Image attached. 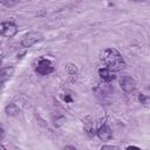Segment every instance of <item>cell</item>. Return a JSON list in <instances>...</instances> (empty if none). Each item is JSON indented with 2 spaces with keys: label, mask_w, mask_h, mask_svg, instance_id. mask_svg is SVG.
I'll list each match as a JSON object with an SVG mask.
<instances>
[{
  "label": "cell",
  "mask_w": 150,
  "mask_h": 150,
  "mask_svg": "<svg viewBox=\"0 0 150 150\" xmlns=\"http://www.w3.org/2000/svg\"><path fill=\"white\" fill-rule=\"evenodd\" d=\"M100 59L102 63L110 70L121 71L125 67V61L122 54L115 48H105L100 53Z\"/></svg>",
  "instance_id": "cell-1"
},
{
  "label": "cell",
  "mask_w": 150,
  "mask_h": 150,
  "mask_svg": "<svg viewBox=\"0 0 150 150\" xmlns=\"http://www.w3.org/2000/svg\"><path fill=\"white\" fill-rule=\"evenodd\" d=\"M43 39V35L38 32V30H30L28 33H26L22 39H21V46L25 47V48H29L32 47L33 45H35L36 42L41 41Z\"/></svg>",
  "instance_id": "cell-2"
},
{
  "label": "cell",
  "mask_w": 150,
  "mask_h": 150,
  "mask_svg": "<svg viewBox=\"0 0 150 150\" xmlns=\"http://www.w3.org/2000/svg\"><path fill=\"white\" fill-rule=\"evenodd\" d=\"M18 32H19V28L14 22H11V21H1L0 22V35L1 36L11 39L13 36H15Z\"/></svg>",
  "instance_id": "cell-3"
},
{
  "label": "cell",
  "mask_w": 150,
  "mask_h": 150,
  "mask_svg": "<svg viewBox=\"0 0 150 150\" xmlns=\"http://www.w3.org/2000/svg\"><path fill=\"white\" fill-rule=\"evenodd\" d=\"M120 82V87L122 88V90L125 93V94H131L136 90V87H137V83L135 81V79L130 75H122L118 80Z\"/></svg>",
  "instance_id": "cell-4"
},
{
  "label": "cell",
  "mask_w": 150,
  "mask_h": 150,
  "mask_svg": "<svg viewBox=\"0 0 150 150\" xmlns=\"http://www.w3.org/2000/svg\"><path fill=\"white\" fill-rule=\"evenodd\" d=\"M35 71L40 76H46V75H49L50 73L54 71V66L48 59L42 57V59L39 60L38 64H36V68H35Z\"/></svg>",
  "instance_id": "cell-5"
},
{
  "label": "cell",
  "mask_w": 150,
  "mask_h": 150,
  "mask_svg": "<svg viewBox=\"0 0 150 150\" xmlns=\"http://www.w3.org/2000/svg\"><path fill=\"white\" fill-rule=\"evenodd\" d=\"M96 136H97L101 141H108V139L111 138L112 131H111L110 127H109L105 122H102V123L96 128Z\"/></svg>",
  "instance_id": "cell-6"
},
{
  "label": "cell",
  "mask_w": 150,
  "mask_h": 150,
  "mask_svg": "<svg viewBox=\"0 0 150 150\" xmlns=\"http://www.w3.org/2000/svg\"><path fill=\"white\" fill-rule=\"evenodd\" d=\"M98 76H100V79L103 82H107V83L114 81L115 77H116L115 74H114V71L110 70V69H108L107 67H103V68H100L98 69Z\"/></svg>",
  "instance_id": "cell-7"
},
{
  "label": "cell",
  "mask_w": 150,
  "mask_h": 150,
  "mask_svg": "<svg viewBox=\"0 0 150 150\" xmlns=\"http://www.w3.org/2000/svg\"><path fill=\"white\" fill-rule=\"evenodd\" d=\"M14 73V68L13 67H6V68H1L0 69V86L6 82L11 76L12 74Z\"/></svg>",
  "instance_id": "cell-8"
},
{
  "label": "cell",
  "mask_w": 150,
  "mask_h": 150,
  "mask_svg": "<svg viewBox=\"0 0 150 150\" xmlns=\"http://www.w3.org/2000/svg\"><path fill=\"white\" fill-rule=\"evenodd\" d=\"M66 73H67V75H68V77H69L71 81H74V80L76 79V76H77V68H76V66H75L74 63H68V64H66Z\"/></svg>",
  "instance_id": "cell-9"
},
{
  "label": "cell",
  "mask_w": 150,
  "mask_h": 150,
  "mask_svg": "<svg viewBox=\"0 0 150 150\" xmlns=\"http://www.w3.org/2000/svg\"><path fill=\"white\" fill-rule=\"evenodd\" d=\"M19 111H20V109L18 108V105H16L15 103H9V104H7L6 108H5V112H6L8 116H15V115L19 114Z\"/></svg>",
  "instance_id": "cell-10"
},
{
  "label": "cell",
  "mask_w": 150,
  "mask_h": 150,
  "mask_svg": "<svg viewBox=\"0 0 150 150\" xmlns=\"http://www.w3.org/2000/svg\"><path fill=\"white\" fill-rule=\"evenodd\" d=\"M84 131L90 136H95L96 135V128H95V123L93 121L90 122H84Z\"/></svg>",
  "instance_id": "cell-11"
},
{
  "label": "cell",
  "mask_w": 150,
  "mask_h": 150,
  "mask_svg": "<svg viewBox=\"0 0 150 150\" xmlns=\"http://www.w3.org/2000/svg\"><path fill=\"white\" fill-rule=\"evenodd\" d=\"M19 2H20V0H0V5H2L5 7H14Z\"/></svg>",
  "instance_id": "cell-12"
},
{
  "label": "cell",
  "mask_w": 150,
  "mask_h": 150,
  "mask_svg": "<svg viewBox=\"0 0 150 150\" xmlns=\"http://www.w3.org/2000/svg\"><path fill=\"white\" fill-rule=\"evenodd\" d=\"M138 100H139V102H141V103H144V104L148 102V97H146L144 94H139V96H138Z\"/></svg>",
  "instance_id": "cell-13"
},
{
  "label": "cell",
  "mask_w": 150,
  "mask_h": 150,
  "mask_svg": "<svg viewBox=\"0 0 150 150\" xmlns=\"http://www.w3.org/2000/svg\"><path fill=\"white\" fill-rule=\"evenodd\" d=\"M4 137H5V128H4V125L0 123V142L4 139Z\"/></svg>",
  "instance_id": "cell-14"
},
{
  "label": "cell",
  "mask_w": 150,
  "mask_h": 150,
  "mask_svg": "<svg viewBox=\"0 0 150 150\" xmlns=\"http://www.w3.org/2000/svg\"><path fill=\"white\" fill-rule=\"evenodd\" d=\"M101 149H118V146H115V145H102Z\"/></svg>",
  "instance_id": "cell-15"
},
{
  "label": "cell",
  "mask_w": 150,
  "mask_h": 150,
  "mask_svg": "<svg viewBox=\"0 0 150 150\" xmlns=\"http://www.w3.org/2000/svg\"><path fill=\"white\" fill-rule=\"evenodd\" d=\"M131 1H136V2H144V1H148V0H131Z\"/></svg>",
  "instance_id": "cell-16"
},
{
  "label": "cell",
  "mask_w": 150,
  "mask_h": 150,
  "mask_svg": "<svg viewBox=\"0 0 150 150\" xmlns=\"http://www.w3.org/2000/svg\"><path fill=\"white\" fill-rule=\"evenodd\" d=\"M0 149H6V148H5V146H4V145L0 143Z\"/></svg>",
  "instance_id": "cell-17"
},
{
  "label": "cell",
  "mask_w": 150,
  "mask_h": 150,
  "mask_svg": "<svg viewBox=\"0 0 150 150\" xmlns=\"http://www.w3.org/2000/svg\"><path fill=\"white\" fill-rule=\"evenodd\" d=\"M1 62H2V56H1V54H0V64H1Z\"/></svg>",
  "instance_id": "cell-18"
}]
</instances>
